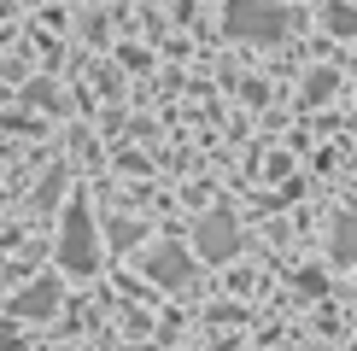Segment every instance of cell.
<instances>
[{"instance_id": "cell-1", "label": "cell", "mask_w": 357, "mask_h": 351, "mask_svg": "<svg viewBox=\"0 0 357 351\" xmlns=\"http://www.w3.org/2000/svg\"><path fill=\"white\" fill-rule=\"evenodd\" d=\"M222 24H229L234 41H281L293 29V18L275 6V0H229Z\"/></svg>"}, {"instance_id": "cell-2", "label": "cell", "mask_w": 357, "mask_h": 351, "mask_svg": "<svg viewBox=\"0 0 357 351\" xmlns=\"http://www.w3.org/2000/svg\"><path fill=\"white\" fill-rule=\"evenodd\" d=\"M94 211H88V205L77 199L65 211V234H59V263H65V270H88V263H94Z\"/></svg>"}, {"instance_id": "cell-3", "label": "cell", "mask_w": 357, "mask_h": 351, "mask_svg": "<svg viewBox=\"0 0 357 351\" xmlns=\"http://www.w3.org/2000/svg\"><path fill=\"white\" fill-rule=\"evenodd\" d=\"M193 240H199V252L211 258V263H222V258H234V252H241V228H234V217H229V211H211V217H199Z\"/></svg>"}, {"instance_id": "cell-4", "label": "cell", "mask_w": 357, "mask_h": 351, "mask_svg": "<svg viewBox=\"0 0 357 351\" xmlns=\"http://www.w3.org/2000/svg\"><path fill=\"white\" fill-rule=\"evenodd\" d=\"M146 275H153L165 292H188V287H193V270H188V252H182V246H158V252L146 258Z\"/></svg>"}, {"instance_id": "cell-5", "label": "cell", "mask_w": 357, "mask_h": 351, "mask_svg": "<svg viewBox=\"0 0 357 351\" xmlns=\"http://www.w3.org/2000/svg\"><path fill=\"white\" fill-rule=\"evenodd\" d=\"M328 258L334 263H357V211H340L328 228Z\"/></svg>"}, {"instance_id": "cell-6", "label": "cell", "mask_w": 357, "mask_h": 351, "mask_svg": "<svg viewBox=\"0 0 357 351\" xmlns=\"http://www.w3.org/2000/svg\"><path fill=\"white\" fill-rule=\"evenodd\" d=\"M12 311H18V316H53V311H59V281L41 275L29 292H18V304H12Z\"/></svg>"}, {"instance_id": "cell-7", "label": "cell", "mask_w": 357, "mask_h": 351, "mask_svg": "<svg viewBox=\"0 0 357 351\" xmlns=\"http://www.w3.org/2000/svg\"><path fill=\"white\" fill-rule=\"evenodd\" d=\"M328 29H340V36H357V12H351V6H328Z\"/></svg>"}, {"instance_id": "cell-8", "label": "cell", "mask_w": 357, "mask_h": 351, "mask_svg": "<svg viewBox=\"0 0 357 351\" xmlns=\"http://www.w3.org/2000/svg\"><path fill=\"white\" fill-rule=\"evenodd\" d=\"M322 94H334V70H317L310 77V100H322Z\"/></svg>"}, {"instance_id": "cell-9", "label": "cell", "mask_w": 357, "mask_h": 351, "mask_svg": "<svg viewBox=\"0 0 357 351\" xmlns=\"http://www.w3.org/2000/svg\"><path fill=\"white\" fill-rule=\"evenodd\" d=\"M135 240V223H112V246H129Z\"/></svg>"}]
</instances>
